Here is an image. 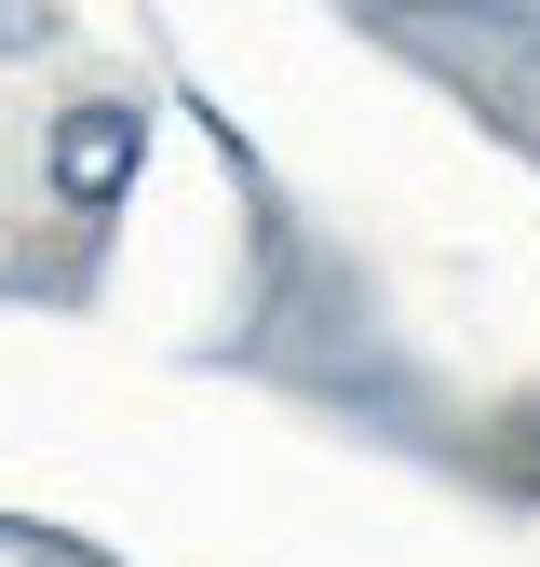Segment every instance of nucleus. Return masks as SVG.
Returning <instances> with one entry per match:
<instances>
[{"label":"nucleus","mask_w":540,"mask_h":567,"mask_svg":"<svg viewBox=\"0 0 540 567\" xmlns=\"http://www.w3.org/2000/svg\"><path fill=\"white\" fill-rule=\"evenodd\" d=\"M135 176H149V95H68V109L41 122V189H54L82 230L122 217Z\"/></svg>","instance_id":"obj_1"},{"label":"nucleus","mask_w":540,"mask_h":567,"mask_svg":"<svg viewBox=\"0 0 540 567\" xmlns=\"http://www.w3.org/2000/svg\"><path fill=\"white\" fill-rule=\"evenodd\" d=\"M68 41V14H0V54H54Z\"/></svg>","instance_id":"obj_2"},{"label":"nucleus","mask_w":540,"mask_h":567,"mask_svg":"<svg viewBox=\"0 0 540 567\" xmlns=\"http://www.w3.org/2000/svg\"><path fill=\"white\" fill-rule=\"evenodd\" d=\"M41 567H95V554H41Z\"/></svg>","instance_id":"obj_3"}]
</instances>
